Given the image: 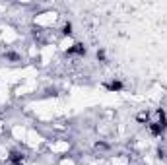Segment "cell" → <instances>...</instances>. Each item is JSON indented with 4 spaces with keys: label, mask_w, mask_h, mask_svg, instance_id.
<instances>
[{
    "label": "cell",
    "mask_w": 167,
    "mask_h": 165,
    "mask_svg": "<svg viewBox=\"0 0 167 165\" xmlns=\"http://www.w3.org/2000/svg\"><path fill=\"white\" fill-rule=\"evenodd\" d=\"M109 89H111V91H119V89H122V84L121 82H113L109 86Z\"/></svg>",
    "instance_id": "7a4b0ae2"
},
{
    "label": "cell",
    "mask_w": 167,
    "mask_h": 165,
    "mask_svg": "<svg viewBox=\"0 0 167 165\" xmlns=\"http://www.w3.org/2000/svg\"><path fill=\"white\" fill-rule=\"evenodd\" d=\"M68 55H86V49L82 45H74L72 49H68Z\"/></svg>",
    "instance_id": "6da1fadb"
}]
</instances>
